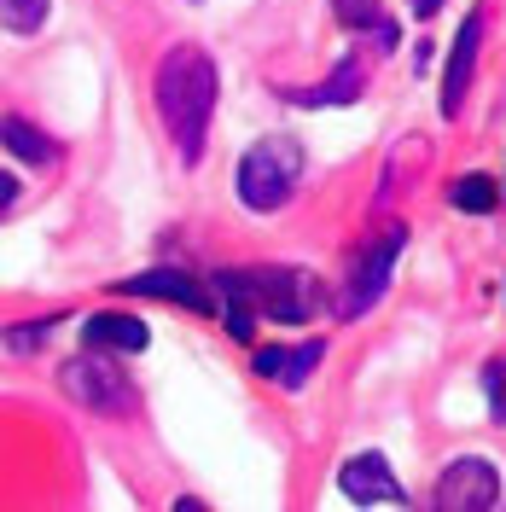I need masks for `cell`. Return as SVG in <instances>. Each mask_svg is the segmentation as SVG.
<instances>
[{
  "label": "cell",
  "mask_w": 506,
  "mask_h": 512,
  "mask_svg": "<svg viewBox=\"0 0 506 512\" xmlns=\"http://www.w3.org/2000/svg\"><path fill=\"white\" fill-rule=\"evenodd\" d=\"M152 94H158V117L169 128L181 163H198L204 158V134H210V111H216V59L204 47H192V41L169 47Z\"/></svg>",
  "instance_id": "6da1fadb"
},
{
  "label": "cell",
  "mask_w": 506,
  "mask_h": 512,
  "mask_svg": "<svg viewBox=\"0 0 506 512\" xmlns=\"http://www.w3.org/2000/svg\"><path fill=\"white\" fill-rule=\"evenodd\" d=\"M210 286L245 297L256 315H274L285 326H303L320 315V280L303 268H222Z\"/></svg>",
  "instance_id": "7a4b0ae2"
},
{
  "label": "cell",
  "mask_w": 506,
  "mask_h": 512,
  "mask_svg": "<svg viewBox=\"0 0 506 512\" xmlns=\"http://www.w3.org/2000/svg\"><path fill=\"white\" fill-rule=\"evenodd\" d=\"M303 181V146L291 134H262L251 152L239 158V198L251 210H280Z\"/></svg>",
  "instance_id": "3957f363"
},
{
  "label": "cell",
  "mask_w": 506,
  "mask_h": 512,
  "mask_svg": "<svg viewBox=\"0 0 506 512\" xmlns=\"http://www.w3.org/2000/svg\"><path fill=\"white\" fill-rule=\"evenodd\" d=\"M59 384H64L70 402H82V408H94V414H128V408H134V390H128L123 367L111 361V350H88V344H82V355L59 367Z\"/></svg>",
  "instance_id": "277c9868"
},
{
  "label": "cell",
  "mask_w": 506,
  "mask_h": 512,
  "mask_svg": "<svg viewBox=\"0 0 506 512\" xmlns=\"http://www.w3.org/2000/svg\"><path fill=\"white\" fill-rule=\"evenodd\" d=\"M495 501H501V472L489 460H477V454L454 460L437 478V489H431V507L437 512H489Z\"/></svg>",
  "instance_id": "5b68a950"
},
{
  "label": "cell",
  "mask_w": 506,
  "mask_h": 512,
  "mask_svg": "<svg viewBox=\"0 0 506 512\" xmlns=\"http://www.w3.org/2000/svg\"><path fill=\"white\" fill-rule=\"evenodd\" d=\"M402 245H408V233L390 222V227L379 233V245H373V251L355 256V268H349V286H344V309H338V315L355 320V315H367V309L379 303L384 280H390V262L402 256Z\"/></svg>",
  "instance_id": "8992f818"
},
{
  "label": "cell",
  "mask_w": 506,
  "mask_h": 512,
  "mask_svg": "<svg viewBox=\"0 0 506 512\" xmlns=\"http://www.w3.org/2000/svg\"><path fill=\"white\" fill-rule=\"evenodd\" d=\"M338 489H344L355 507H402V501H408V489L396 483V472H390V460H384L379 448L344 460V466H338Z\"/></svg>",
  "instance_id": "52a82bcc"
},
{
  "label": "cell",
  "mask_w": 506,
  "mask_h": 512,
  "mask_svg": "<svg viewBox=\"0 0 506 512\" xmlns=\"http://www.w3.org/2000/svg\"><path fill=\"white\" fill-rule=\"evenodd\" d=\"M117 297H163V303H181V309H204V315H216V297L198 286L192 274H181V268H146V274H128V280H117Z\"/></svg>",
  "instance_id": "ba28073f"
},
{
  "label": "cell",
  "mask_w": 506,
  "mask_h": 512,
  "mask_svg": "<svg viewBox=\"0 0 506 512\" xmlns=\"http://www.w3.org/2000/svg\"><path fill=\"white\" fill-rule=\"evenodd\" d=\"M477 47H483V6L466 12V24H460V35H454V53H448V76H443V111L448 117L460 111V99H466V88H472Z\"/></svg>",
  "instance_id": "9c48e42d"
},
{
  "label": "cell",
  "mask_w": 506,
  "mask_h": 512,
  "mask_svg": "<svg viewBox=\"0 0 506 512\" xmlns=\"http://www.w3.org/2000/svg\"><path fill=\"white\" fill-rule=\"evenodd\" d=\"M320 344H268V350H256L251 355V367H256V379H274L285 384V390H303V379L320 367Z\"/></svg>",
  "instance_id": "30bf717a"
},
{
  "label": "cell",
  "mask_w": 506,
  "mask_h": 512,
  "mask_svg": "<svg viewBox=\"0 0 506 512\" xmlns=\"http://www.w3.org/2000/svg\"><path fill=\"white\" fill-rule=\"evenodd\" d=\"M146 338H152L146 320H134V315H94L82 326V344L88 350H111V355H140Z\"/></svg>",
  "instance_id": "8fae6325"
},
{
  "label": "cell",
  "mask_w": 506,
  "mask_h": 512,
  "mask_svg": "<svg viewBox=\"0 0 506 512\" xmlns=\"http://www.w3.org/2000/svg\"><path fill=\"white\" fill-rule=\"evenodd\" d=\"M0 140H6V152H12V158L35 163V169L59 163V146H53V140H47L30 117H18V111H6V117H0Z\"/></svg>",
  "instance_id": "7c38bea8"
},
{
  "label": "cell",
  "mask_w": 506,
  "mask_h": 512,
  "mask_svg": "<svg viewBox=\"0 0 506 512\" xmlns=\"http://www.w3.org/2000/svg\"><path fill=\"white\" fill-rule=\"evenodd\" d=\"M361 88H367V64L349 53V59L332 70V82H320L309 94H291V99H297V105H349V99H361Z\"/></svg>",
  "instance_id": "4fadbf2b"
},
{
  "label": "cell",
  "mask_w": 506,
  "mask_h": 512,
  "mask_svg": "<svg viewBox=\"0 0 506 512\" xmlns=\"http://www.w3.org/2000/svg\"><path fill=\"white\" fill-rule=\"evenodd\" d=\"M47 6H53V0H0V30L35 35L47 24Z\"/></svg>",
  "instance_id": "5bb4252c"
},
{
  "label": "cell",
  "mask_w": 506,
  "mask_h": 512,
  "mask_svg": "<svg viewBox=\"0 0 506 512\" xmlns=\"http://www.w3.org/2000/svg\"><path fill=\"white\" fill-rule=\"evenodd\" d=\"M454 204H460V210H472V216H489V210L501 204V187H495L489 175H466V181L454 187Z\"/></svg>",
  "instance_id": "9a60e30c"
},
{
  "label": "cell",
  "mask_w": 506,
  "mask_h": 512,
  "mask_svg": "<svg viewBox=\"0 0 506 512\" xmlns=\"http://www.w3.org/2000/svg\"><path fill=\"white\" fill-rule=\"evenodd\" d=\"M53 326H59V315L30 320V326H6V332H0V344H6L12 355H30V350H41V344L53 338Z\"/></svg>",
  "instance_id": "2e32d148"
},
{
  "label": "cell",
  "mask_w": 506,
  "mask_h": 512,
  "mask_svg": "<svg viewBox=\"0 0 506 512\" xmlns=\"http://www.w3.org/2000/svg\"><path fill=\"white\" fill-rule=\"evenodd\" d=\"M332 12H338V24H349V30H384V18H379V0H332Z\"/></svg>",
  "instance_id": "e0dca14e"
},
{
  "label": "cell",
  "mask_w": 506,
  "mask_h": 512,
  "mask_svg": "<svg viewBox=\"0 0 506 512\" xmlns=\"http://www.w3.org/2000/svg\"><path fill=\"white\" fill-rule=\"evenodd\" d=\"M483 396H489V419L506 425V361H489L483 367Z\"/></svg>",
  "instance_id": "ac0fdd59"
},
{
  "label": "cell",
  "mask_w": 506,
  "mask_h": 512,
  "mask_svg": "<svg viewBox=\"0 0 506 512\" xmlns=\"http://www.w3.org/2000/svg\"><path fill=\"white\" fill-rule=\"evenodd\" d=\"M12 198H18V181H12V175H6V169H0V216H6V210H12Z\"/></svg>",
  "instance_id": "d6986e66"
},
{
  "label": "cell",
  "mask_w": 506,
  "mask_h": 512,
  "mask_svg": "<svg viewBox=\"0 0 506 512\" xmlns=\"http://www.w3.org/2000/svg\"><path fill=\"white\" fill-rule=\"evenodd\" d=\"M408 6H413V18H431V12H437L443 0H408Z\"/></svg>",
  "instance_id": "ffe728a7"
},
{
  "label": "cell",
  "mask_w": 506,
  "mask_h": 512,
  "mask_svg": "<svg viewBox=\"0 0 506 512\" xmlns=\"http://www.w3.org/2000/svg\"><path fill=\"white\" fill-rule=\"evenodd\" d=\"M187 6H198V0H187Z\"/></svg>",
  "instance_id": "44dd1931"
}]
</instances>
